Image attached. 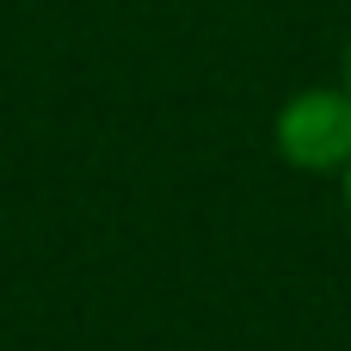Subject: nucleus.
Returning <instances> with one entry per match:
<instances>
[{
	"instance_id": "obj_1",
	"label": "nucleus",
	"mask_w": 351,
	"mask_h": 351,
	"mask_svg": "<svg viewBox=\"0 0 351 351\" xmlns=\"http://www.w3.org/2000/svg\"><path fill=\"white\" fill-rule=\"evenodd\" d=\"M278 154L296 173H346L351 167V93L346 86H302L278 105L271 123Z\"/></svg>"
},
{
	"instance_id": "obj_3",
	"label": "nucleus",
	"mask_w": 351,
	"mask_h": 351,
	"mask_svg": "<svg viewBox=\"0 0 351 351\" xmlns=\"http://www.w3.org/2000/svg\"><path fill=\"white\" fill-rule=\"evenodd\" d=\"M339 86H346V93H351V49H346V80H339Z\"/></svg>"
},
{
	"instance_id": "obj_2",
	"label": "nucleus",
	"mask_w": 351,
	"mask_h": 351,
	"mask_svg": "<svg viewBox=\"0 0 351 351\" xmlns=\"http://www.w3.org/2000/svg\"><path fill=\"white\" fill-rule=\"evenodd\" d=\"M339 185H346V216H351V167L339 173Z\"/></svg>"
}]
</instances>
